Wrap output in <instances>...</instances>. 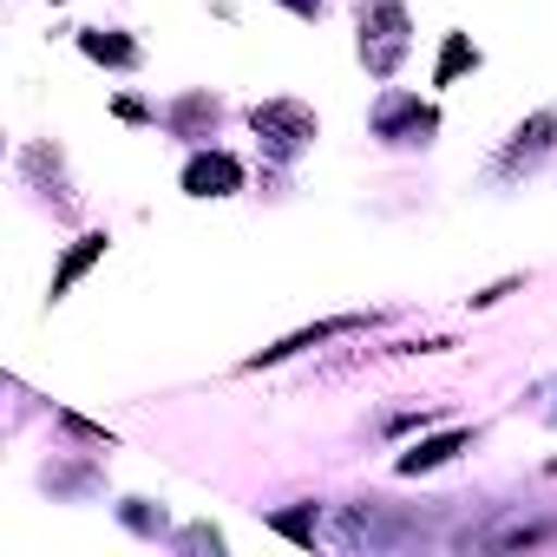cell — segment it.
I'll use <instances>...</instances> for the list:
<instances>
[{
  "label": "cell",
  "instance_id": "cell-11",
  "mask_svg": "<svg viewBox=\"0 0 557 557\" xmlns=\"http://www.w3.org/2000/svg\"><path fill=\"white\" fill-rule=\"evenodd\" d=\"M275 524H283L289 537H302V544H315V518H309V511H283Z\"/></svg>",
  "mask_w": 557,
  "mask_h": 557
},
{
  "label": "cell",
  "instance_id": "cell-12",
  "mask_svg": "<svg viewBox=\"0 0 557 557\" xmlns=\"http://www.w3.org/2000/svg\"><path fill=\"white\" fill-rule=\"evenodd\" d=\"M289 8H296V14H315V8H322V0H289Z\"/></svg>",
  "mask_w": 557,
  "mask_h": 557
},
{
  "label": "cell",
  "instance_id": "cell-10",
  "mask_svg": "<svg viewBox=\"0 0 557 557\" xmlns=\"http://www.w3.org/2000/svg\"><path fill=\"white\" fill-rule=\"evenodd\" d=\"M550 132H557V119H531V125H524V132H518V145H511V151H505V164H518V158H524V151H544V138H550Z\"/></svg>",
  "mask_w": 557,
  "mask_h": 557
},
{
  "label": "cell",
  "instance_id": "cell-8",
  "mask_svg": "<svg viewBox=\"0 0 557 557\" xmlns=\"http://www.w3.org/2000/svg\"><path fill=\"white\" fill-rule=\"evenodd\" d=\"M79 47H86L92 60H106V66H132V60H138V47L119 40V34H79Z\"/></svg>",
  "mask_w": 557,
  "mask_h": 557
},
{
  "label": "cell",
  "instance_id": "cell-5",
  "mask_svg": "<svg viewBox=\"0 0 557 557\" xmlns=\"http://www.w3.org/2000/svg\"><path fill=\"white\" fill-rule=\"evenodd\" d=\"M374 125H381V138H394V132H400V125H413V138H420V132H433V112H426V106H420V99H387V106H381V119H374Z\"/></svg>",
  "mask_w": 557,
  "mask_h": 557
},
{
  "label": "cell",
  "instance_id": "cell-4",
  "mask_svg": "<svg viewBox=\"0 0 557 557\" xmlns=\"http://www.w3.org/2000/svg\"><path fill=\"white\" fill-rule=\"evenodd\" d=\"M236 184H243V164L223 158V151H197V158L184 164V190H190V197H230Z\"/></svg>",
  "mask_w": 557,
  "mask_h": 557
},
{
  "label": "cell",
  "instance_id": "cell-6",
  "mask_svg": "<svg viewBox=\"0 0 557 557\" xmlns=\"http://www.w3.org/2000/svg\"><path fill=\"white\" fill-rule=\"evenodd\" d=\"M459 446H466V433H440V440H426V446L400 453V472H407V479H413V472H433V466H446Z\"/></svg>",
  "mask_w": 557,
  "mask_h": 557
},
{
  "label": "cell",
  "instance_id": "cell-7",
  "mask_svg": "<svg viewBox=\"0 0 557 557\" xmlns=\"http://www.w3.org/2000/svg\"><path fill=\"white\" fill-rule=\"evenodd\" d=\"M99 256H106V236H86V243H73V256H66V262H60V275H53V296H66V289L79 283V275H86Z\"/></svg>",
  "mask_w": 557,
  "mask_h": 557
},
{
  "label": "cell",
  "instance_id": "cell-1",
  "mask_svg": "<svg viewBox=\"0 0 557 557\" xmlns=\"http://www.w3.org/2000/svg\"><path fill=\"white\" fill-rule=\"evenodd\" d=\"M361 60H368V73H381V79L407 60V8L381 0V8L361 14Z\"/></svg>",
  "mask_w": 557,
  "mask_h": 557
},
{
  "label": "cell",
  "instance_id": "cell-2",
  "mask_svg": "<svg viewBox=\"0 0 557 557\" xmlns=\"http://www.w3.org/2000/svg\"><path fill=\"white\" fill-rule=\"evenodd\" d=\"M249 125H256V138H262L275 158H296V151L315 138V112L296 106V99H269V106H256Z\"/></svg>",
  "mask_w": 557,
  "mask_h": 557
},
{
  "label": "cell",
  "instance_id": "cell-9",
  "mask_svg": "<svg viewBox=\"0 0 557 557\" xmlns=\"http://www.w3.org/2000/svg\"><path fill=\"white\" fill-rule=\"evenodd\" d=\"M466 66H479V53H472V40H466V34H453V40H446V53H440V73H433V79H440V86H453Z\"/></svg>",
  "mask_w": 557,
  "mask_h": 557
},
{
  "label": "cell",
  "instance_id": "cell-3",
  "mask_svg": "<svg viewBox=\"0 0 557 557\" xmlns=\"http://www.w3.org/2000/svg\"><path fill=\"white\" fill-rule=\"evenodd\" d=\"M355 329H368V315H335V322H315V329H302V335H289V342H275V348L249 355V368H275V361L309 355V348H322V342H335V335H355Z\"/></svg>",
  "mask_w": 557,
  "mask_h": 557
}]
</instances>
